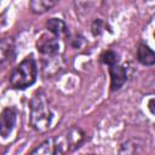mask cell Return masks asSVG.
<instances>
[{"mask_svg": "<svg viewBox=\"0 0 155 155\" xmlns=\"http://www.w3.org/2000/svg\"><path fill=\"white\" fill-rule=\"evenodd\" d=\"M51 122L52 111L46 94L42 91H38L30 101V124L38 132H46L50 128Z\"/></svg>", "mask_w": 155, "mask_h": 155, "instance_id": "6da1fadb", "label": "cell"}, {"mask_svg": "<svg viewBox=\"0 0 155 155\" xmlns=\"http://www.w3.org/2000/svg\"><path fill=\"white\" fill-rule=\"evenodd\" d=\"M38 76V67L35 59L29 56L24 58L11 73L10 84L17 90H24L31 86Z\"/></svg>", "mask_w": 155, "mask_h": 155, "instance_id": "7a4b0ae2", "label": "cell"}, {"mask_svg": "<svg viewBox=\"0 0 155 155\" xmlns=\"http://www.w3.org/2000/svg\"><path fill=\"white\" fill-rule=\"evenodd\" d=\"M38 51L46 56H54L59 51V42L54 35L42 34L36 41Z\"/></svg>", "mask_w": 155, "mask_h": 155, "instance_id": "3957f363", "label": "cell"}, {"mask_svg": "<svg viewBox=\"0 0 155 155\" xmlns=\"http://www.w3.org/2000/svg\"><path fill=\"white\" fill-rule=\"evenodd\" d=\"M16 110L13 108H5L0 113V136L7 137L16 125Z\"/></svg>", "mask_w": 155, "mask_h": 155, "instance_id": "277c9868", "label": "cell"}, {"mask_svg": "<svg viewBox=\"0 0 155 155\" xmlns=\"http://www.w3.org/2000/svg\"><path fill=\"white\" fill-rule=\"evenodd\" d=\"M109 74H110V90L117 91L120 90L127 80V70L122 65H109Z\"/></svg>", "mask_w": 155, "mask_h": 155, "instance_id": "5b68a950", "label": "cell"}, {"mask_svg": "<svg viewBox=\"0 0 155 155\" xmlns=\"http://www.w3.org/2000/svg\"><path fill=\"white\" fill-rule=\"evenodd\" d=\"M15 57V44L11 38L0 40V65L6 64Z\"/></svg>", "mask_w": 155, "mask_h": 155, "instance_id": "8992f818", "label": "cell"}, {"mask_svg": "<svg viewBox=\"0 0 155 155\" xmlns=\"http://www.w3.org/2000/svg\"><path fill=\"white\" fill-rule=\"evenodd\" d=\"M46 27L51 31V34L54 35L56 38H63L69 35L67 24L59 18H50L46 23Z\"/></svg>", "mask_w": 155, "mask_h": 155, "instance_id": "52a82bcc", "label": "cell"}, {"mask_svg": "<svg viewBox=\"0 0 155 155\" xmlns=\"http://www.w3.org/2000/svg\"><path fill=\"white\" fill-rule=\"evenodd\" d=\"M65 138H67V143H68V150H75L78 148H80L81 144L86 140L85 133L80 128H76V127L71 128L68 132V136Z\"/></svg>", "mask_w": 155, "mask_h": 155, "instance_id": "ba28073f", "label": "cell"}, {"mask_svg": "<svg viewBox=\"0 0 155 155\" xmlns=\"http://www.w3.org/2000/svg\"><path fill=\"white\" fill-rule=\"evenodd\" d=\"M137 59L143 65H153L155 63V53L150 47L145 45H139L137 50Z\"/></svg>", "mask_w": 155, "mask_h": 155, "instance_id": "9c48e42d", "label": "cell"}, {"mask_svg": "<svg viewBox=\"0 0 155 155\" xmlns=\"http://www.w3.org/2000/svg\"><path fill=\"white\" fill-rule=\"evenodd\" d=\"M59 0H30V8L34 13H42L53 7Z\"/></svg>", "mask_w": 155, "mask_h": 155, "instance_id": "30bf717a", "label": "cell"}, {"mask_svg": "<svg viewBox=\"0 0 155 155\" xmlns=\"http://www.w3.org/2000/svg\"><path fill=\"white\" fill-rule=\"evenodd\" d=\"M31 154H56L54 149V139H47L45 140L40 147L34 149Z\"/></svg>", "mask_w": 155, "mask_h": 155, "instance_id": "8fae6325", "label": "cell"}, {"mask_svg": "<svg viewBox=\"0 0 155 155\" xmlns=\"http://www.w3.org/2000/svg\"><path fill=\"white\" fill-rule=\"evenodd\" d=\"M117 54L114 52V51H105L103 54H102V62L104 64H108V65H114L117 63Z\"/></svg>", "mask_w": 155, "mask_h": 155, "instance_id": "7c38bea8", "label": "cell"}, {"mask_svg": "<svg viewBox=\"0 0 155 155\" xmlns=\"http://www.w3.org/2000/svg\"><path fill=\"white\" fill-rule=\"evenodd\" d=\"M102 24H103V22L101 19H96L93 22V24H92V33H93V35H99L101 34V31H102Z\"/></svg>", "mask_w": 155, "mask_h": 155, "instance_id": "4fadbf2b", "label": "cell"}]
</instances>
